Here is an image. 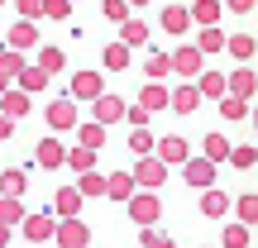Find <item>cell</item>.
Segmentation results:
<instances>
[{
	"label": "cell",
	"mask_w": 258,
	"mask_h": 248,
	"mask_svg": "<svg viewBox=\"0 0 258 248\" xmlns=\"http://www.w3.org/2000/svg\"><path fill=\"white\" fill-rule=\"evenodd\" d=\"M234 91L249 96V91H253V72H234Z\"/></svg>",
	"instance_id": "obj_1"
},
{
	"label": "cell",
	"mask_w": 258,
	"mask_h": 248,
	"mask_svg": "<svg viewBox=\"0 0 258 248\" xmlns=\"http://www.w3.org/2000/svg\"><path fill=\"white\" fill-rule=\"evenodd\" d=\"M230 48H234L239 57H249V53H253V38H244V34H239V38H230Z\"/></svg>",
	"instance_id": "obj_2"
},
{
	"label": "cell",
	"mask_w": 258,
	"mask_h": 248,
	"mask_svg": "<svg viewBox=\"0 0 258 248\" xmlns=\"http://www.w3.org/2000/svg\"><path fill=\"white\" fill-rule=\"evenodd\" d=\"M220 43H225V38L215 34V29H206V34H201V48H220Z\"/></svg>",
	"instance_id": "obj_3"
},
{
	"label": "cell",
	"mask_w": 258,
	"mask_h": 248,
	"mask_svg": "<svg viewBox=\"0 0 258 248\" xmlns=\"http://www.w3.org/2000/svg\"><path fill=\"white\" fill-rule=\"evenodd\" d=\"M234 162H239V167H249V162H258V153H253V148H239V153H234Z\"/></svg>",
	"instance_id": "obj_4"
},
{
	"label": "cell",
	"mask_w": 258,
	"mask_h": 248,
	"mask_svg": "<svg viewBox=\"0 0 258 248\" xmlns=\"http://www.w3.org/2000/svg\"><path fill=\"white\" fill-rule=\"evenodd\" d=\"M230 5H234V10H249V5H253V0H230Z\"/></svg>",
	"instance_id": "obj_5"
}]
</instances>
